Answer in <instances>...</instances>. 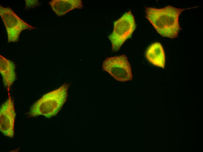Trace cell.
<instances>
[{"instance_id": "1", "label": "cell", "mask_w": 203, "mask_h": 152, "mask_svg": "<svg viewBox=\"0 0 203 152\" xmlns=\"http://www.w3.org/2000/svg\"><path fill=\"white\" fill-rule=\"evenodd\" d=\"M167 6L161 8L146 7V17L157 32L164 37L174 39L181 30L179 22L180 14L185 10Z\"/></svg>"}, {"instance_id": "2", "label": "cell", "mask_w": 203, "mask_h": 152, "mask_svg": "<svg viewBox=\"0 0 203 152\" xmlns=\"http://www.w3.org/2000/svg\"><path fill=\"white\" fill-rule=\"evenodd\" d=\"M69 84L47 93L34 103L27 113L28 117L42 115L50 118L56 115L65 102Z\"/></svg>"}, {"instance_id": "3", "label": "cell", "mask_w": 203, "mask_h": 152, "mask_svg": "<svg viewBox=\"0 0 203 152\" xmlns=\"http://www.w3.org/2000/svg\"><path fill=\"white\" fill-rule=\"evenodd\" d=\"M136 27L134 18L130 11L114 22L113 31L108 37L113 51L119 50L124 42L131 37Z\"/></svg>"}, {"instance_id": "4", "label": "cell", "mask_w": 203, "mask_h": 152, "mask_svg": "<svg viewBox=\"0 0 203 152\" xmlns=\"http://www.w3.org/2000/svg\"><path fill=\"white\" fill-rule=\"evenodd\" d=\"M0 15L6 28L9 42H17L22 31L36 28L21 19L9 7L0 5Z\"/></svg>"}, {"instance_id": "5", "label": "cell", "mask_w": 203, "mask_h": 152, "mask_svg": "<svg viewBox=\"0 0 203 152\" xmlns=\"http://www.w3.org/2000/svg\"><path fill=\"white\" fill-rule=\"evenodd\" d=\"M102 68L118 81L125 82L132 79L130 64L125 55L107 58L103 62Z\"/></svg>"}, {"instance_id": "6", "label": "cell", "mask_w": 203, "mask_h": 152, "mask_svg": "<svg viewBox=\"0 0 203 152\" xmlns=\"http://www.w3.org/2000/svg\"><path fill=\"white\" fill-rule=\"evenodd\" d=\"M15 116L14 101L9 95L8 98L1 105L0 109V131L7 137H14Z\"/></svg>"}, {"instance_id": "7", "label": "cell", "mask_w": 203, "mask_h": 152, "mask_svg": "<svg viewBox=\"0 0 203 152\" xmlns=\"http://www.w3.org/2000/svg\"><path fill=\"white\" fill-rule=\"evenodd\" d=\"M0 72L4 85L9 91L10 87L16 80L15 66L10 60L0 55Z\"/></svg>"}, {"instance_id": "8", "label": "cell", "mask_w": 203, "mask_h": 152, "mask_svg": "<svg viewBox=\"0 0 203 152\" xmlns=\"http://www.w3.org/2000/svg\"><path fill=\"white\" fill-rule=\"evenodd\" d=\"M49 4L58 16L64 15L74 9H81L84 6L81 0H53Z\"/></svg>"}, {"instance_id": "9", "label": "cell", "mask_w": 203, "mask_h": 152, "mask_svg": "<svg viewBox=\"0 0 203 152\" xmlns=\"http://www.w3.org/2000/svg\"><path fill=\"white\" fill-rule=\"evenodd\" d=\"M146 56L153 64L163 68H164L165 54L163 48L160 43L155 42L150 45L146 51Z\"/></svg>"}, {"instance_id": "10", "label": "cell", "mask_w": 203, "mask_h": 152, "mask_svg": "<svg viewBox=\"0 0 203 152\" xmlns=\"http://www.w3.org/2000/svg\"><path fill=\"white\" fill-rule=\"evenodd\" d=\"M26 7L27 8H34L39 4L38 0H26Z\"/></svg>"}]
</instances>
